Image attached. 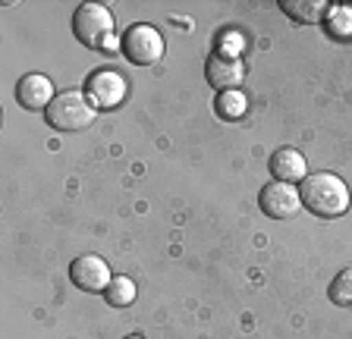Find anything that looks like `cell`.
<instances>
[{
  "instance_id": "cell-1",
  "label": "cell",
  "mask_w": 352,
  "mask_h": 339,
  "mask_svg": "<svg viewBox=\"0 0 352 339\" xmlns=\"http://www.w3.org/2000/svg\"><path fill=\"white\" fill-rule=\"evenodd\" d=\"M299 198L308 214L315 217H343L349 211V189L333 173H308L299 185Z\"/></svg>"
},
{
  "instance_id": "cell-2",
  "label": "cell",
  "mask_w": 352,
  "mask_h": 339,
  "mask_svg": "<svg viewBox=\"0 0 352 339\" xmlns=\"http://www.w3.org/2000/svg\"><path fill=\"white\" fill-rule=\"evenodd\" d=\"M44 117H47V126L57 132H79V129L95 123L98 113L85 91H60Z\"/></svg>"
},
{
  "instance_id": "cell-3",
  "label": "cell",
  "mask_w": 352,
  "mask_h": 339,
  "mask_svg": "<svg viewBox=\"0 0 352 339\" xmlns=\"http://www.w3.org/2000/svg\"><path fill=\"white\" fill-rule=\"evenodd\" d=\"M73 32L85 47L104 51L113 38V13L101 3H82L73 16Z\"/></svg>"
},
{
  "instance_id": "cell-4",
  "label": "cell",
  "mask_w": 352,
  "mask_h": 339,
  "mask_svg": "<svg viewBox=\"0 0 352 339\" xmlns=\"http://www.w3.org/2000/svg\"><path fill=\"white\" fill-rule=\"evenodd\" d=\"M123 54L135 67H154L164 60V38L151 25H132L123 35Z\"/></svg>"
},
{
  "instance_id": "cell-5",
  "label": "cell",
  "mask_w": 352,
  "mask_h": 339,
  "mask_svg": "<svg viewBox=\"0 0 352 339\" xmlns=\"http://www.w3.org/2000/svg\"><path fill=\"white\" fill-rule=\"evenodd\" d=\"M258 204H261V214H267L271 220H289V217L299 214L302 198H299V192H296L293 185L271 183V185H264L261 189Z\"/></svg>"
},
{
  "instance_id": "cell-6",
  "label": "cell",
  "mask_w": 352,
  "mask_h": 339,
  "mask_svg": "<svg viewBox=\"0 0 352 339\" xmlns=\"http://www.w3.org/2000/svg\"><path fill=\"white\" fill-rule=\"evenodd\" d=\"M69 280L76 283L85 292H104L110 286V267L104 264V258L98 255H85V258H76L73 267H69Z\"/></svg>"
},
{
  "instance_id": "cell-7",
  "label": "cell",
  "mask_w": 352,
  "mask_h": 339,
  "mask_svg": "<svg viewBox=\"0 0 352 339\" xmlns=\"http://www.w3.org/2000/svg\"><path fill=\"white\" fill-rule=\"evenodd\" d=\"M85 95L95 107H117L126 95V82H123V75L113 73V69H101V73H95L88 79Z\"/></svg>"
},
{
  "instance_id": "cell-8",
  "label": "cell",
  "mask_w": 352,
  "mask_h": 339,
  "mask_svg": "<svg viewBox=\"0 0 352 339\" xmlns=\"http://www.w3.org/2000/svg\"><path fill=\"white\" fill-rule=\"evenodd\" d=\"M54 85L47 75L41 73H29V75H22L19 85H16V101L25 107V110H47L54 101Z\"/></svg>"
},
{
  "instance_id": "cell-9",
  "label": "cell",
  "mask_w": 352,
  "mask_h": 339,
  "mask_svg": "<svg viewBox=\"0 0 352 339\" xmlns=\"http://www.w3.org/2000/svg\"><path fill=\"white\" fill-rule=\"evenodd\" d=\"M205 73H208L211 89H217V91H239L242 79H245V67L236 57H230V54H214L208 60Z\"/></svg>"
},
{
  "instance_id": "cell-10",
  "label": "cell",
  "mask_w": 352,
  "mask_h": 339,
  "mask_svg": "<svg viewBox=\"0 0 352 339\" xmlns=\"http://www.w3.org/2000/svg\"><path fill=\"white\" fill-rule=\"evenodd\" d=\"M305 157L296 151V148H280V151H274L271 157V173L277 183H286V185H293L299 183V179H305Z\"/></svg>"
},
{
  "instance_id": "cell-11",
  "label": "cell",
  "mask_w": 352,
  "mask_h": 339,
  "mask_svg": "<svg viewBox=\"0 0 352 339\" xmlns=\"http://www.w3.org/2000/svg\"><path fill=\"white\" fill-rule=\"evenodd\" d=\"M280 10L283 13H289L296 19V23H318L324 13H327V3L324 0H283L280 3Z\"/></svg>"
},
{
  "instance_id": "cell-12",
  "label": "cell",
  "mask_w": 352,
  "mask_h": 339,
  "mask_svg": "<svg viewBox=\"0 0 352 339\" xmlns=\"http://www.w3.org/2000/svg\"><path fill=\"white\" fill-rule=\"evenodd\" d=\"M104 299H107V305H113V308H126V305L135 302V283H132L129 277H113L110 286L104 289Z\"/></svg>"
},
{
  "instance_id": "cell-13",
  "label": "cell",
  "mask_w": 352,
  "mask_h": 339,
  "mask_svg": "<svg viewBox=\"0 0 352 339\" xmlns=\"http://www.w3.org/2000/svg\"><path fill=\"white\" fill-rule=\"evenodd\" d=\"M330 302L340 305V308H349L352 305V264L343 267L333 277V283H330Z\"/></svg>"
},
{
  "instance_id": "cell-14",
  "label": "cell",
  "mask_w": 352,
  "mask_h": 339,
  "mask_svg": "<svg viewBox=\"0 0 352 339\" xmlns=\"http://www.w3.org/2000/svg\"><path fill=\"white\" fill-rule=\"evenodd\" d=\"M327 32L333 38H340V41L352 38V7H330Z\"/></svg>"
},
{
  "instance_id": "cell-15",
  "label": "cell",
  "mask_w": 352,
  "mask_h": 339,
  "mask_svg": "<svg viewBox=\"0 0 352 339\" xmlns=\"http://www.w3.org/2000/svg\"><path fill=\"white\" fill-rule=\"evenodd\" d=\"M217 113L223 119H239L242 113H245V95H242V91H220Z\"/></svg>"
},
{
  "instance_id": "cell-16",
  "label": "cell",
  "mask_w": 352,
  "mask_h": 339,
  "mask_svg": "<svg viewBox=\"0 0 352 339\" xmlns=\"http://www.w3.org/2000/svg\"><path fill=\"white\" fill-rule=\"evenodd\" d=\"M126 339H142V336H126Z\"/></svg>"
}]
</instances>
